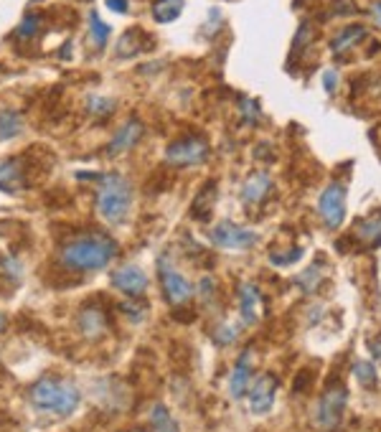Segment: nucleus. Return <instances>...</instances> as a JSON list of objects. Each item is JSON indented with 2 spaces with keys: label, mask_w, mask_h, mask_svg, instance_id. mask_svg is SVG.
<instances>
[{
  "label": "nucleus",
  "mask_w": 381,
  "mask_h": 432,
  "mask_svg": "<svg viewBox=\"0 0 381 432\" xmlns=\"http://www.w3.org/2000/svg\"><path fill=\"white\" fill-rule=\"evenodd\" d=\"M209 239L213 244L221 247V249H236V252H244V249H252V247L259 242V234L250 226H242V224L232 222V219H224L216 226H211L209 231Z\"/></svg>",
  "instance_id": "423d86ee"
},
{
  "label": "nucleus",
  "mask_w": 381,
  "mask_h": 432,
  "mask_svg": "<svg viewBox=\"0 0 381 432\" xmlns=\"http://www.w3.org/2000/svg\"><path fill=\"white\" fill-rule=\"evenodd\" d=\"M346 404H348V392L343 384H328L313 412V427L318 432H333L343 419Z\"/></svg>",
  "instance_id": "20e7f679"
},
{
  "label": "nucleus",
  "mask_w": 381,
  "mask_h": 432,
  "mask_svg": "<svg viewBox=\"0 0 381 432\" xmlns=\"http://www.w3.org/2000/svg\"><path fill=\"white\" fill-rule=\"evenodd\" d=\"M371 354H374V358H379L381 361V335L376 338V341H371Z\"/></svg>",
  "instance_id": "e433bc0d"
},
{
  "label": "nucleus",
  "mask_w": 381,
  "mask_h": 432,
  "mask_svg": "<svg viewBox=\"0 0 381 432\" xmlns=\"http://www.w3.org/2000/svg\"><path fill=\"white\" fill-rule=\"evenodd\" d=\"M321 283H323V265H321V262H313L310 267H305L300 275L295 277V285H298V288H300L305 295L316 292L318 288H321Z\"/></svg>",
  "instance_id": "412c9836"
},
{
  "label": "nucleus",
  "mask_w": 381,
  "mask_h": 432,
  "mask_svg": "<svg viewBox=\"0 0 381 432\" xmlns=\"http://www.w3.org/2000/svg\"><path fill=\"white\" fill-rule=\"evenodd\" d=\"M234 338H236V328H232V326H227L221 333H216V341L221 343V346H227V343H234Z\"/></svg>",
  "instance_id": "473e14b6"
},
{
  "label": "nucleus",
  "mask_w": 381,
  "mask_h": 432,
  "mask_svg": "<svg viewBox=\"0 0 381 432\" xmlns=\"http://www.w3.org/2000/svg\"><path fill=\"white\" fill-rule=\"evenodd\" d=\"M308 376H310L308 372L298 374V381H295V392H308V387H310V379H308Z\"/></svg>",
  "instance_id": "f704fd0d"
},
{
  "label": "nucleus",
  "mask_w": 381,
  "mask_h": 432,
  "mask_svg": "<svg viewBox=\"0 0 381 432\" xmlns=\"http://www.w3.org/2000/svg\"><path fill=\"white\" fill-rule=\"evenodd\" d=\"M31 402L41 412H49L56 417H69L79 407V392L69 381L46 376L31 387Z\"/></svg>",
  "instance_id": "f03ea898"
},
{
  "label": "nucleus",
  "mask_w": 381,
  "mask_h": 432,
  "mask_svg": "<svg viewBox=\"0 0 381 432\" xmlns=\"http://www.w3.org/2000/svg\"><path fill=\"white\" fill-rule=\"evenodd\" d=\"M132 206V186L130 181L120 173L102 176L99 194H97V211L107 224H122Z\"/></svg>",
  "instance_id": "7ed1b4c3"
},
{
  "label": "nucleus",
  "mask_w": 381,
  "mask_h": 432,
  "mask_svg": "<svg viewBox=\"0 0 381 432\" xmlns=\"http://www.w3.org/2000/svg\"><path fill=\"white\" fill-rule=\"evenodd\" d=\"M184 10V0H155L153 18L158 23H173Z\"/></svg>",
  "instance_id": "4be33fe9"
},
{
  "label": "nucleus",
  "mask_w": 381,
  "mask_h": 432,
  "mask_svg": "<svg viewBox=\"0 0 381 432\" xmlns=\"http://www.w3.org/2000/svg\"><path fill=\"white\" fill-rule=\"evenodd\" d=\"M107 8L115 10V13H127V10H130V3H127V0H107Z\"/></svg>",
  "instance_id": "72a5a7b5"
},
{
  "label": "nucleus",
  "mask_w": 381,
  "mask_h": 432,
  "mask_svg": "<svg viewBox=\"0 0 381 432\" xmlns=\"http://www.w3.org/2000/svg\"><path fill=\"white\" fill-rule=\"evenodd\" d=\"M252 387V351H244L229 374V394L232 399H242Z\"/></svg>",
  "instance_id": "9b49d317"
},
{
  "label": "nucleus",
  "mask_w": 381,
  "mask_h": 432,
  "mask_svg": "<svg viewBox=\"0 0 381 432\" xmlns=\"http://www.w3.org/2000/svg\"><path fill=\"white\" fill-rule=\"evenodd\" d=\"M323 90L328 92V94H336V90H338V74L333 72V69H328V72L323 74Z\"/></svg>",
  "instance_id": "2f4dec72"
},
{
  "label": "nucleus",
  "mask_w": 381,
  "mask_h": 432,
  "mask_svg": "<svg viewBox=\"0 0 381 432\" xmlns=\"http://www.w3.org/2000/svg\"><path fill=\"white\" fill-rule=\"evenodd\" d=\"M211 156V148L206 138L201 135H184L173 140L165 148V163L176 165V168H193V165H201L209 160Z\"/></svg>",
  "instance_id": "39448f33"
},
{
  "label": "nucleus",
  "mask_w": 381,
  "mask_h": 432,
  "mask_svg": "<svg viewBox=\"0 0 381 432\" xmlns=\"http://www.w3.org/2000/svg\"><path fill=\"white\" fill-rule=\"evenodd\" d=\"M23 130V117L18 112H0V140H10Z\"/></svg>",
  "instance_id": "b1692460"
},
{
  "label": "nucleus",
  "mask_w": 381,
  "mask_h": 432,
  "mask_svg": "<svg viewBox=\"0 0 381 432\" xmlns=\"http://www.w3.org/2000/svg\"><path fill=\"white\" fill-rule=\"evenodd\" d=\"M104 326H107V318L99 308H84L79 313V328L87 338H97L104 331Z\"/></svg>",
  "instance_id": "aec40b11"
},
{
  "label": "nucleus",
  "mask_w": 381,
  "mask_h": 432,
  "mask_svg": "<svg viewBox=\"0 0 381 432\" xmlns=\"http://www.w3.org/2000/svg\"><path fill=\"white\" fill-rule=\"evenodd\" d=\"M333 15H356L359 13V6L353 0H333V8H330Z\"/></svg>",
  "instance_id": "7c9ffc66"
},
{
  "label": "nucleus",
  "mask_w": 381,
  "mask_h": 432,
  "mask_svg": "<svg viewBox=\"0 0 381 432\" xmlns=\"http://www.w3.org/2000/svg\"><path fill=\"white\" fill-rule=\"evenodd\" d=\"M300 260H302V247H290L285 252H275L270 257V262L275 267H290V265H295V262Z\"/></svg>",
  "instance_id": "cd10ccee"
},
{
  "label": "nucleus",
  "mask_w": 381,
  "mask_h": 432,
  "mask_svg": "<svg viewBox=\"0 0 381 432\" xmlns=\"http://www.w3.org/2000/svg\"><path fill=\"white\" fill-rule=\"evenodd\" d=\"M150 425H153L155 432H178V422L170 417V412L165 404H155L150 410Z\"/></svg>",
  "instance_id": "5701e85b"
},
{
  "label": "nucleus",
  "mask_w": 381,
  "mask_h": 432,
  "mask_svg": "<svg viewBox=\"0 0 381 432\" xmlns=\"http://www.w3.org/2000/svg\"><path fill=\"white\" fill-rule=\"evenodd\" d=\"M216 194H219L216 183L209 181V183L198 191L196 201H193V209H190V216H193V219H201V222H209L213 211V203H216Z\"/></svg>",
  "instance_id": "a211bd4d"
},
{
  "label": "nucleus",
  "mask_w": 381,
  "mask_h": 432,
  "mask_svg": "<svg viewBox=\"0 0 381 432\" xmlns=\"http://www.w3.org/2000/svg\"><path fill=\"white\" fill-rule=\"evenodd\" d=\"M115 107H117V99L102 97V94H89L87 99V112L92 117H110Z\"/></svg>",
  "instance_id": "a878e982"
},
{
  "label": "nucleus",
  "mask_w": 381,
  "mask_h": 432,
  "mask_svg": "<svg viewBox=\"0 0 381 432\" xmlns=\"http://www.w3.org/2000/svg\"><path fill=\"white\" fill-rule=\"evenodd\" d=\"M371 18H374V23L381 28V0H376L374 6H371Z\"/></svg>",
  "instance_id": "c9c22d12"
},
{
  "label": "nucleus",
  "mask_w": 381,
  "mask_h": 432,
  "mask_svg": "<svg viewBox=\"0 0 381 432\" xmlns=\"http://www.w3.org/2000/svg\"><path fill=\"white\" fill-rule=\"evenodd\" d=\"M353 379L359 381L361 387H376V381H379V374H376V366L366 358H359L356 364H353Z\"/></svg>",
  "instance_id": "393cba45"
},
{
  "label": "nucleus",
  "mask_w": 381,
  "mask_h": 432,
  "mask_svg": "<svg viewBox=\"0 0 381 432\" xmlns=\"http://www.w3.org/2000/svg\"><path fill=\"white\" fill-rule=\"evenodd\" d=\"M279 381L275 374H259L250 387V410L254 415H267L275 407V397H277Z\"/></svg>",
  "instance_id": "1a4fd4ad"
},
{
  "label": "nucleus",
  "mask_w": 381,
  "mask_h": 432,
  "mask_svg": "<svg viewBox=\"0 0 381 432\" xmlns=\"http://www.w3.org/2000/svg\"><path fill=\"white\" fill-rule=\"evenodd\" d=\"M140 138H143V122L135 117L127 119L125 125L117 130V135L110 140V145H107V156H120V153L135 148L140 142Z\"/></svg>",
  "instance_id": "4468645a"
},
{
  "label": "nucleus",
  "mask_w": 381,
  "mask_h": 432,
  "mask_svg": "<svg viewBox=\"0 0 381 432\" xmlns=\"http://www.w3.org/2000/svg\"><path fill=\"white\" fill-rule=\"evenodd\" d=\"M158 269H161L163 292H165V298H168L170 306H186L190 300V295H193V285L170 265L168 254H163L161 260H158Z\"/></svg>",
  "instance_id": "6e6552de"
},
{
  "label": "nucleus",
  "mask_w": 381,
  "mask_h": 432,
  "mask_svg": "<svg viewBox=\"0 0 381 432\" xmlns=\"http://www.w3.org/2000/svg\"><path fill=\"white\" fill-rule=\"evenodd\" d=\"M38 26H41V18H38L36 13H29L26 18H23V23L18 26V38H31V36H36V31H38Z\"/></svg>",
  "instance_id": "c756f323"
},
{
  "label": "nucleus",
  "mask_w": 381,
  "mask_h": 432,
  "mask_svg": "<svg viewBox=\"0 0 381 432\" xmlns=\"http://www.w3.org/2000/svg\"><path fill=\"white\" fill-rule=\"evenodd\" d=\"M364 38H366V28H364L361 23H356V26H346L343 31H338L336 36H333V41H330V51L341 56V53H346L356 44H361Z\"/></svg>",
  "instance_id": "f3484780"
},
{
  "label": "nucleus",
  "mask_w": 381,
  "mask_h": 432,
  "mask_svg": "<svg viewBox=\"0 0 381 432\" xmlns=\"http://www.w3.org/2000/svg\"><path fill=\"white\" fill-rule=\"evenodd\" d=\"M259 303H262V292L254 283L239 285V318L244 326H254L259 321Z\"/></svg>",
  "instance_id": "ddd939ff"
},
{
  "label": "nucleus",
  "mask_w": 381,
  "mask_h": 432,
  "mask_svg": "<svg viewBox=\"0 0 381 432\" xmlns=\"http://www.w3.org/2000/svg\"><path fill=\"white\" fill-rule=\"evenodd\" d=\"M23 160L21 158H8V160H0V191L6 194H15L23 188Z\"/></svg>",
  "instance_id": "2eb2a0df"
},
{
  "label": "nucleus",
  "mask_w": 381,
  "mask_h": 432,
  "mask_svg": "<svg viewBox=\"0 0 381 432\" xmlns=\"http://www.w3.org/2000/svg\"><path fill=\"white\" fill-rule=\"evenodd\" d=\"M117 254V242L107 234H87L72 239L61 249V265L76 272H95L107 267L112 257Z\"/></svg>",
  "instance_id": "f257e3e1"
},
{
  "label": "nucleus",
  "mask_w": 381,
  "mask_h": 432,
  "mask_svg": "<svg viewBox=\"0 0 381 432\" xmlns=\"http://www.w3.org/2000/svg\"><path fill=\"white\" fill-rule=\"evenodd\" d=\"M89 33H92V41H95L97 49H104L107 41H110L112 28L97 13H89Z\"/></svg>",
  "instance_id": "bb28decb"
},
{
  "label": "nucleus",
  "mask_w": 381,
  "mask_h": 432,
  "mask_svg": "<svg viewBox=\"0 0 381 432\" xmlns=\"http://www.w3.org/2000/svg\"><path fill=\"white\" fill-rule=\"evenodd\" d=\"M346 211H348V206H346V186L341 181H330L318 196L321 222L328 229H341V224L346 222Z\"/></svg>",
  "instance_id": "0eeeda50"
},
{
  "label": "nucleus",
  "mask_w": 381,
  "mask_h": 432,
  "mask_svg": "<svg viewBox=\"0 0 381 432\" xmlns=\"http://www.w3.org/2000/svg\"><path fill=\"white\" fill-rule=\"evenodd\" d=\"M242 119L247 122V125H257L259 122V117H262V107H259V102L252 97H242Z\"/></svg>",
  "instance_id": "c85d7f7f"
},
{
  "label": "nucleus",
  "mask_w": 381,
  "mask_h": 432,
  "mask_svg": "<svg viewBox=\"0 0 381 432\" xmlns=\"http://www.w3.org/2000/svg\"><path fill=\"white\" fill-rule=\"evenodd\" d=\"M353 237L359 239L361 244L379 247L381 244V211H376V214L366 216L364 222L356 224V231H353Z\"/></svg>",
  "instance_id": "6ab92c4d"
},
{
  "label": "nucleus",
  "mask_w": 381,
  "mask_h": 432,
  "mask_svg": "<svg viewBox=\"0 0 381 432\" xmlns=\"http://www.w3.org/2000/svg\"><path fill=\"white\" fill-rule=\"evenodd\" d=\"M150 46H153V41L145 36V31L143 28H130V31L122 33V38H120L117 53L122 56V59H130V56L145 51V49H150Z\"/></svg>",
  "instance_id": "dca6fc26"
},
{
  "label": "nucleus",
  "mask_w": 381,
  "mask_h": 432,
  "mask_svg": "<svg viewBox=\"0 0 381 432\" xmlns=\"http://www.w3.org/2000/svg\"><path fill=\"white\" fill-rule=\"evenodd\" d=\"M112 285L117 288L120 292H125L130 298H138L143 292L147 290V277L145 272L135 265H125V267H120L115 275H112Z\"/></svg>",
  "instance_id": "9d476101"
},
{
  "label": "nucleus",
  "mask_w": 381,
  "mask_h": 432,
  "mask_svg": "<svg viewBox=\"0 0 381 432\" xmlns=\"http://www.w3.org/2000/svg\"><path fill=\"white\" fill-rule=\"evenodd\" d=\"M270 191H272L270 173H264V171L252 173L250 178L244 181V186H242L244 206H259V203H264V201H267V196H270Z\"/></svg>",
  "instance_id": "f8f14e48"
},
{
  "label": "nucleus",
  "mask_w": 381,
  "mask_h": 432,
  "mask_svg": "<svg viewBox=\"0 0 381 432\" xmlns=\"http://www.w3.org/2000/svg\"><path fill=\"white\" fill-rule=\"evenodd\" d=\"M3 328H6V321H3V315H0V331H3Z\"/></svg>",
  "instance_id": "4c0bfd02"
}]
</instances>
